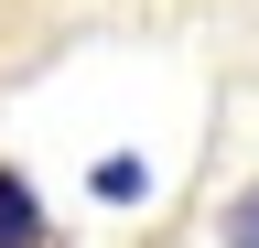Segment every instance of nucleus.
<instances>
[{
  "instance_id": "obj_1",
  "label": "nucleus",
  "mask_w": 259,
  "mask_h": 248,
  "mask_svg": "<svg viewBox=\"0 0 259 248\" xmlns=\"http://www.w3.org/2000/svg\"><path fill=\"white\" fill-rule=\"evenodd\" d=\"M0 248H54L44 237V205L22 194V173H0Z\"/></svg>"
},
{
  "instance_id": "obj_2",
  "label": "nucleus",
  "mask_w": 259,
  "mask_h": 248,
  "mask_svg": "<svg viewBox=\"0 0 259 248\" xmlns=\"http://www.w3.org/2000/svg\"><path fill=\"white\" fill-rule=\"evenodd\" d=\"M227 248H259V183L238 194V216H227Z\"/></svg>"
}]
</instances>
